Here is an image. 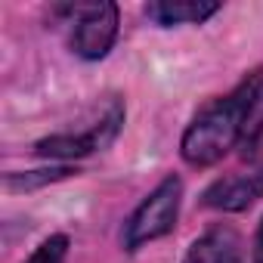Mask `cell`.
<instances>
[{
    "mask_svg": "<svg viewBox=\"0 0 263 263\" xmlns=\"http://www.w3.org/2000/svg\"><path fill=\"white\" fill-rule=\"evenodd\" d=\"M260 93V78L254 74L245 81L235 93L211 102L204 111L195 115V121L186 127L183 134V158L192 167H208L217 164L241 137H245V124L254 108V99Z\"/></svg>",
    "mask_w": 263,
    "mask_h": 263,
    "instance_id": "cell-1",
    "label": "cell"
},
{
    "mask_svg": "<svg viewBox=\"0 0 263 263\" xmlns=\"http://www.w3.org/2000/svg\"><path fill=\"white\" fill-rule=\"evenodd\" d=\"M180 195H183L180 177H167V180H161L155 186V192L134 211V217L127 220V232H124L127 251H137L146 241H155V238L167 235L177 226Z\"/></svg>",
    "mask_w": 263,
    "mask_h": 263,
    "instance_id": "cell-2",
    "label": "cell"
},
{
    "mask_svg": "<svg viewBox=\"0 0 263 263\" xmlns=\"http://www.w3.org/2000/svg\"><path fill=\"white\" fill-rule=\"evenodd\" d=\"M68 13L71 25V50L84 59H102L118 34V7L102 0V4H74L62 7Z\"/></svg>",
    "mask_w": 263,
    "mask_h": 263,
    "instance_id": "cell-3",
    "label": "cell"
},
{
    "mask_svg": "<svg viewBox=\"0 0 263 263\" xmlns=\"http://www.w3.org/2000/svg\"><path fill=\"white\" fill-rule=\"evenodd\" d=\"M124 121V111L121 105H111V111L90 130H84V134H56V137H47L34 146L37 155H50V158H84L102 146H108L118 134V127Z\"/></svg>",
    "mask_w": 263,
    "mask_h": 263,
    "instance_id": "cell-4",
    "label": "cell"
},
{
    "mask_svg": "<svg viewBox=\"0 0 263 263\" xmlns=\"http://www.w3.org/2000/svg\"><path fill=\"white\" fill-rule=\"evenodd\" d=\"M260 195H263V167L251 171V174H235V177L217 180L201 195V204L204 208H220V211H245Z\"/></svg>",
    "mask_w": 263,
    "mask_h": 263,
    "instance_id": "cell-5",
    "label": "cell"
},
{
    "mask_svg": "<svg viewBox=\"0 0 263 263\" xmlns=\"http://www.w3.org/2000/svg\"><path fill=\"white\" fill-rule=\"evenodd\" d=\"M220 4L214 0H161V4H149L146 13L158 25H183V22H204L214 16Z\"/></svg>",
    "mask_w": 263,
    "mask_h": 263,
    "instance_id": "cell-6",
    "label": "cell"
},
{
    "mask_svg": "<svg viewBox=\"0 0 263 263\" xmlns=\"http://www.w3.org/2000/svg\"><path fill=\"white\" fill-rule=\"evenodd\" d=\"M186 263H241V257H238V245L232 235L208 232L189 248Z\"/></svg>",
    "mask_w": 263,
    "mask_h": 263,
    "instance_id": "cell-7",
    "label": "cell"
},
{
    "mask_svg": "<svg viewBox=\"0 0 263 263\" xmlns=\"http://www.w3.org/2000/svg\"><path fill=\"white\" fill-rule=\"evenodd\" d=\"M78 171L71 167H56V171H31V174H7L4 186L10 192H22V189H34V186H44V183H56V180H65Z\"/></svg>",
    "mask_w": 263,
    "mask_h": 263,
    "instance_id": "cell-8",
    "label": "cell"
},
{
    "mask_svg": "<svg viewBox=\"0 0 263 263\" xmlns=\"http://www.w3.org/2000/svg\"><path fill=\"white\" fill-rule=\"evenodd\" d=\"M68 254V235H50L25 263H65Z\"/></svg>",
    "mask_w": 263,
    "mask_h": 263,
    "instance_id": "cell-9",
    "label": "cell"
},
{
    "mask_svg": "<svg viewBox=\"0 0 263 263\" xmlns=\"http://www.w3.org/2000/svg\"><path fill=\"white\" fill-rule=\"evenodd\" d=\"M260 137H263V93H257L254 108H251L248 124H245V140H260Z\"/></svg>",
    "mask_w": 263,
    "mask_h": 263,
    "instance_id": "cell-10",
    "label": "cell"
},
{
    "mask_svg": "<svg viewBox=\"0 0 263 263\" xmlns=\"http://www.w3.org/2000/svg\"><path fill=\"white\" fill-rule=\"evenodd\" d=\"M254 263H263V223L257 229V241H254Z\"/></svg>",
    "mask_w": 263,
    "mask_h": 263,
    "instance_id": "cell-11",
    "label": "cell"
}]
</instances>
